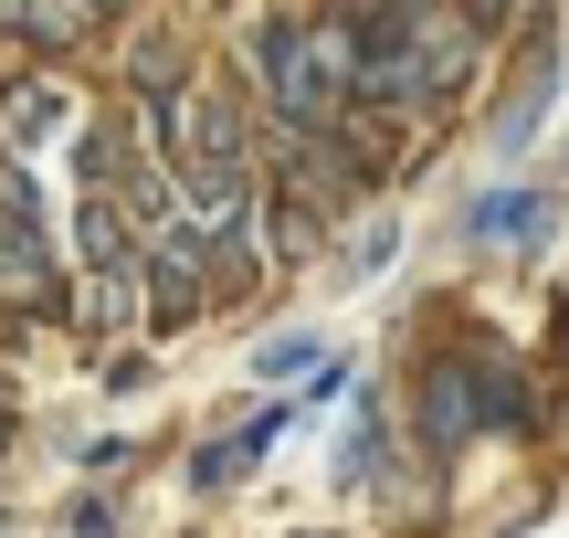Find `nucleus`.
Here are the masks:
<instances>
[{"label":"nucleus","instance_id":"0eeeda50","mask_svg":"<svg viewBox=\"0 0 569 538\" xmlns=\"http://www.w3.org/2000/svg\"><path fill=\"white\" fill-rule=\"evenodd\" d=\"M127 74H138V96H148V106H159V96H169V84H180V74H190V63H180V42H169V32H138V53H127Z\"/></svg>","mask_w":569,"mask_h":538},{"label":"nucleus","instance_id":"ddd939ff","mask_svg":"<svg viewBox=\"0 0 569 538\" xmlns=\"http://www.w3.org/2000/svg\"><path fill=\"white\" fill-rule=\"evenodd\" d=\"M559 359H569V317H559Z\"/></svg>","mask_w":569,"mask_h":538},{"label":"nucleus","instance_id":"20e7f679","mask_svg":"<svg viewBox=\"0 0 569 538\" xmlns=\"http://www.w3.org/2000/svg\"><path fill=\"white\" fill-rule=\"evenodd\" d=\"M465 232H475L486 253H538V243H549V190H538V180L486 190V201L465 211Z\"/></svg>","mask_w":569,"mask_h":538},{"label":"nucleus","instance_id":"6e6552de","mask_svg":"<svg viewBox=\"0 0 569 538\" xmlns=\"http://www.w3.org/2000/svg\"><path fill=\"white\" fill-rule=\"evenodd\" d=\"M11 138H21V148L63 138V84H21V96H11Z\"/></svg>","mask_w":569,"mask_h":538},{"label":"nucleus","instance_id":"f8f14e48","mask_svg":"<svg viewBox=\"0 0 569 538\" xmlns=\"http://www.w3.org/2000/svg\"><path fill=\"white\" fill-rule=\"evenodd\" d=\"M84 11H127V0H84Z\"/></svg>","mask_w":569,"mask_h":538},{"label":"nucleus","instance_id":"9b49d317","mask_svg":"<svg viewBox=\"0 0 569 538\" xmlns=\"http://www.w3.org/2000/svg\"><path fill=\"white\" fill-rule=\"evenodd\" d=\"M465 11L486 21V32H507V21H538V11H549V0H465Z\"/></svg>","mask_w":569,"mask_h":538},{"label":"nucleus","instance_id":"7ed1b4c3","mask_svg":"<svg viewBox=\"0 0 569 538\" xmlns=\"http://www.w3.org/2000/svg\"><path fill=\"white\" fill-rule=\"evenodd\" d=\"M549 96H559V42H549V32H528V74L496 96V127H486V138H496V159H517V148L549 127Z\"/></svg>","mask_w":569,"mask_h":538},{"label":"nucleus","instance_id":"1a4fd4ad","mask_svg":"<svg viewBox=\"0 0 569 538\" xmlns=\"http://www.w3.org/2000/svg\"><path fill=\"white\" fill-rule=\"evenodd\" d=\"M369 476H380V412L359 401V422L338 434V486H369Z\"/></svg>","mask_w":569,"mask_h":538},{"label":"nucleus","instance_id":"423d86ee","mask_svg":"<svg viewBox=\"0 0 569 538\" xmlns=\"http://www.w3.org/2000/svg\"><path fill=\"white\" fill-rule=\"evenodd\" d=\"M148 286H159V328H190V317H201V265H190V232L148 265Z\"/></svg>","mask_w":569,"mask_h":538},{"label":"nucleus","instance_id":"39448f33","mask_svg":"<svg viewBox=\"0 0 569 538\" xmlns=\"http://www.w3.org/2000/svg\"><path fill=\"white\" fill-rule=\"evenodd\" d=\"M274 434H284V412H253V422H232L222 444H201V465H190V486H201V497H222V486H243L253 465L274 455Z\"/></svg>","mask_w":569,"mask_h":538},{"label":"nucleus","instance_id":"f03ea898","mask_svg":"<svg viewBox=\"0 0 569 538\" xmlns=\"http://www.w3.org/2000/svg\"><path fill=\"white\" fill-rule=\"evenodd\" d=\"M169 159H180V169H211V180H253L243 96H232V84H201V96H190V127H169Z\"/></svg>","mask_w":569,"mask_h":538},{"label":"nucleus","instance_id":"f257e3e1","mask_svg":"<svg viewBox=\"0 0 569 538\" xmlns=\"http://www.w3.org/2000/svg\"><path fill=\"white\" fill-rule=\"evenodd\" d=\"M0 296H11V307H53L63 296V265H53V243H42V201H32L21 169H0Z\"/></svg>","mask_w":569,"mask_h":538},{"label":"nucleus","instance_id":"9d476101","mask_svg":"<svg viewBox=\"0 0 569 538\" xmlns=\"http://www.w3.org/2000/svg\"><path fill=\"white\" fill-rule=\"evenodd\" d=\"M284 370H317V338H264L253 349V380H284Z\"/></svg>","mask_w":569,"mask_h":538}]
</instances>
